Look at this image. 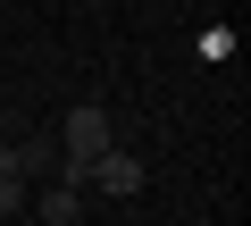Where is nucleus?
I'll use <instances>...</instances> for the list:
<instances>
[{"label":"nucleus","instance_id":"obj_4","mask_svg":"<svg viewBox=\"0 0 251 226\" xmlns=\"http://www.w3.org/2000/svg\"><path fill=\"white\" fill-rule=\"evenodd\" d=\"M0 218H25V176L0 168Z\"/></svg>","mask_w":251,"mask_h":226},{"label":"nucleus","instance_id":"obj_1","mask_svg":"<svg viewBox=\"0 0 251 226\" xmlns=\"http://www.w3.org/2000/svg\"><path fill=\"white\" fill-rule=\"evenodd\" d=\"M50 143H59L75 168H92L100 151H117V126H109V109H100V100H75L67 118H59V134H50Z\"/></svg>","mask_w":251,"mask_h":226},{"label":"nucleus","instance_id":"obj_2","mask_svg":"<svg viewBox=\"0 0 251 226\" xmlns=\"http://www.w3.org/2000/svg\"><path fill=\"white\" fill-rule=\"evenodd\" d=\"M92 184H100L109 201H134V193H143V159H134V151H100V159H92Z\"/></svg>","mask_w":251,"mask_h":226},{"label":"nucleus","instance_id":"obj_3","mask_svg":"<svg viewBox=\"0 0 251 226\" xmlns=\"http://www.w3.org/2000/svg\"><path fill=\"white\" fill-rule=\"evenodd\" d=\"M25 201H34L42 226H75V218H84V193H67V184H42V193H25Z\"/></svg>","mask_w":251,"mask_h":226}]
</instances>
